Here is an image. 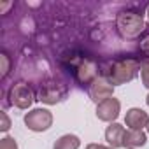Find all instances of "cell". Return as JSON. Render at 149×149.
I'll use <instances>...</instances> for the list:
<instances>
[{"label": "cell", "instance_id": "e0dca14e", "mask_svg": "<svg viewBox=\"0 0 149 149\" xmlns=\"http://www.w3.org/2000/svg\"><path fill=\"white\" fill-rule=\"evenodd\" d=\"M140 49H142V53H146V54L149 56V37H147V39L140 44Z\"/></svg>", "mask_w": 149, "mask_h": 149}, {"label": "cell", "instance_id": "9c48e42d", "mask_svg": "<svg viewBox=\"0 0 149 149\" xmlns=\"http://www.w3.org/2000/svg\"><path fill=\"white\" fill-rule=\"evenodd\" d=\"M147 121H149V116L147 112H144L142 109H130L125 116V123L126 126H130V130H142L144 126H147Z\"/></svg>", "mask_w": 149, "mask_h": 149}, {"label": "cell", "instance_id": "8992f818", "mask_svg": "<svg viewBox=\"0 0 149 149\" xmlns=\"http://www.w3.org/2000/svg\"><path fill=\"white\" fill-rule=\"evenodd\" d=\"M65 88L61 86V84H58V83H47V84H44L42 88H40V93H39V100L40 102H44V104H49V105H53V104H56V102H60L63 97H65Z\"/></svg>", "mask_w": 149, "mask_h": 149}, {"label": "cell", "instance_id": "44dd1931", "mask_svg": "<svg viewBox=\"0 0 149 149\" xmlns=\"http://www.w3.org/2000/svg\"><path fill=\"white\" fill-rule=\"evenodd\" d=\"M147 19H149V9H147Z\"/></svg>", "mask_w": 149, "mask_h": 149}, {"label": "cell", "instance_id": "4fadbf2b", "mask_svg": "<svg viewBox=\"0 0 149 149\" xmlns=\"http://www.w3.org/2000/svg\"><path fill=\"white\" fill-rule=\"evenodd\" d=\"M140 77H142V84L149 88V58H146L140 63Z\"/></svg>", "mask_w": 149, "mask_h": 149}, {"label": "cell", "instance_id": "d6986e66", "mask_svg": "<svg viewBox=\"0 0 149 149\" xmlns=\"http://www.w3.org/2000/svg\"><path fill=\"white\" fill-rule=\"evenodd\" d=\"M146 102H147V105H149V95H147V97H146Z\"/></svg>", "mask_w": 149, "mask_h": 149}, {"label": "cell", "instance_id": "5b68a950", "mask_svg": "<svg viewBox=\"0 0 149 149\" xmlns=\"http://www.w3.org/2000/svg\"><path fill=\"white\" fill-rule=\"evenodd\" d=\"M9 98H11V104L16 105L18 109H28L33 102V91L28 84L16 83L9 90Z\"/></svg>", "mask_w": 149, "mask_h": 149}, {"label": "cell", "instance_id": "8fae6325", "mask_svg": "<svg viewBox=\"0 0 149 149\" xmlns=\"http://www.w3.org/2000/svg\"><path fill=\"white\" fill-rule=\"evenodd\" d=\"M146 133L142 130H128L125 132V137H123V146L125 147H139V146H144L146 144Z\"/></svg>", "mask_w": 149, "mask_h": 149}, {"label": "cell", "instance_id": "30bf717a", "mask_svg": "<svg viewBox=\"0 0 149 149\" xmlns=\"http://www.w3.org/2000/svg\"><path fill=\"white\" fill-rule=\"evenodd\" d=\"M123 137H125V128L119 123H111L105 130V140L111 144V147H121L123 146Z\"/></svg>", "mask_w": 149, "mask_h": 149}, {"label": "cell", "instance_id": "ac0fdd59", "mask_svg": "<svg viewBox=\"0 0 149 149\" xmlns=\"http://www.w3.org/2000/svg\"><path fill=\"white\" fill-rule=\"evenodd\" d=\"M86 149H114V147H107V146H102V144H88Z\"/></svg>", "mask_w": 149, "mask_h": 149}, {"label": "cell", "instance_id": "2e32d148", "mask_svg": "<svg viewBox=\"0 0 149 149\" xmlns=\"http://www.w3.org/2000/svg\"><path fill=\"white\" fill-rule=\"evenodd\" d=\"M0 121H2V123H0V130H2V132H7L11 128V121H9L6 112H0Z\"/></svg>", "mask_w": 149, "mask_h": 149}, {"label": "cell", "instance_id": "ba28073f", "mask_svg": "<svg viewBox=\"0 0 149 149\" xmlns=\"http://www.w3.org/2000/svg\"><path fill=\"white\" fill-rule=\"evenodd\" d=\"M119 109H121V104L118 98H114V97L107 98L105 102L97 105V118L102 121H114L119 116Z\"/></svg>", "mask_w": 149, "mask_h": 149}, {"label": "cell", "instance_id": "7c38bea8", "mask_svg": "<svg viewBox=\"0 0 149 149\" xmlns=\"http://www.w3.org/2000/svg\"><path fill=\"white\" fill-rule=\"evenodd\" d=\"M79 144L81 140L76 137V135H63L60 137L56 142H54V147L53 149H79Z\"/></svg>", "mask_w": 149, "mask_h": 149}, {"label": "cell", "instance_id": "ffe728a7", "mask_svg": "<svg viewBox=\"0 0 149 149\" xmlns=\"http://www.w3.org/2000/svg\"><path fill=\"white\" fill-rule=\"evenodd\" d=\"M146 128H147V132H149V121H147V126H146Z\"/></svg>", "mask_w": 149, "mask_h": 149}, {"label": "cell", "instance_id": "9a60e30c", "mask_svg": "<svg viewBox=\"0 0 149 149\" xmlns=\"http://www.w3.org/2000/svg\"><path fill=\"white\" fill-rule=\"evenodd\" d=\"M0 63H2V77H6L9 74V68H11V60H9V56L6 53L0 56Z\"/></svg>", "mask_w": 149, "mask_h": 149}, {"label": "cell", "instance_id": "52a82bcc", "mask_svg": "<svg viewBox=\"0 0 149 149\" xmlns=\"http://www.w3.org/2000/svg\"><path fill=\"white\" fill-rule=\"evenodd\" d=\"M112 91H114V86L105 79H97L90 86V97L97 104H102L107 98H112Z\"/></svg>", "mask_w": 149, "mask_h": 149}, {"label": "cell", "instance_id": "7a4b0ae2", "mask_svg": "<svg viewBox=\"0 0 149 149\" xmlns=\"http://www.w3.org/2000/svg\"><path fill=\"white\" fill-rule=\"evenodd\" d=\"M116 26L125 39H135L144 32V18L139 13L133 11H123L116 18Z\"/></svg>", "mask_w": 149, "mask_h": 149}, {"label": "cell", "instance_id": "6da1fadb", "mask_svg": "<svg viewBox=\"0 0 149 149\" xmlns=\"http://www.w3.org/2000/svg\"><path fill=\"white\" fill-rule=\"evenodd\" d=\"M139 67H140V65H139L137 60H132V58L118 60V61H114V63L109 67V70L105 72L107 81H109L112 86L125 84V83L132 81V79L137 76Z\"/></svg>", "mask_w": 149, "mask_h": 149}, {"label": "cell", "instance_id": "5bb4252c", "mask_svg": "<svg viewBox=\"0 0 149 149\" xmlns=\"http://www.w3.org/2000/svg\"><path fill=\"white\" fill-rule=\"evenodd\" d=\"M0 149H18V144L13 137H4L0 140Z\"/></svg>", "mask_w": 149, "mask_h": 149}, {"label": "cell", "instance_id": "277c9868", "mask_svg": "<svg viewBox=\"0 0 149 149\" xmlns=\"http://www.w3.org/2000/svg\"><path fill=\"white\" fill-rule=\"evenodd\" d=\"M51 123H53V114L46 109H33L25 116V125L32 132H44L51 126Z\"/></svg>", "mask_w": 149, "mask_h": 149}, {"label": "cell", "instance_id": "3957f363", "mask_svg": "<svg viewBox=\"0 0 149 149\" xmlns=\"http://www.w3.org/2000/svg\"><path fill=\"white\" fill-rule=\"evenodd\" d=\"M68 67L74 72V77L81 84H90L91 86L97 81V63L91 58H88V56H70Z\"/></svg>", "mask_w": 149, "mask_h": 149}]
</instances>
